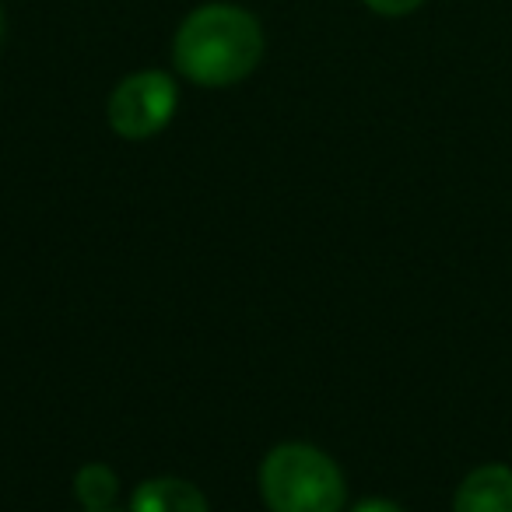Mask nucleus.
<instances>
[{"label":"nucleus","mask_w":512,"mask_h":512,"mask_svg":"<svg viewBox=\"0 0 512 512\" xmlns=\"http://www.w3.org/2000/svg\"><path fill=\"white\" fill-rule=\"evenodd\" d=\"M130 512H207V498L197 484L179 477H155L134 491Z\"/></svg>","instance_id":"39448f33"},{"label":"nucleus","mask_w":512,"mask_h":512,"mask_svg":"<svg viewBox=\"0 0 512 512\" xmlns=\"http://www.w3.org/2000/svg\"><path fill=\"white\" fill-rule=\"evenodd\" d=\"M376 15H386V18H400V15H411V11H418L425 0H365Z\"/></svg>","instance_id":"0eeeda50"},{"label":"nucleus","mask_w":512,"mask_h":512,"mask_svg":"<svg viewBox=\"0 0 512 512\" xmlns=\"http://www.w3.org/2000/svg\"><path fill=\"white\" fill-rule=\"evenodd\" d=\"M95 512H113V509H95Z\"/></svg>","instance_id":"9d476101"},{"label":"nucleus","mask_w":512,"mask_h":512,"mask_svg":"<svg viewBox=\"0 0 512 512\" xmlns=\"http://www.w3.org/2000/svg\"><path fill=\"white\" fill-rule=\"evenodd\" d=\"M355 512H404V509L393 505V502H386V498H369V502H362Z\"/></svg>","instance_id":"6e6552de"},{"label":"nucleus","mask_w":512,"mask_h":512,"mask_svg":"<svg viewBox=\"0 0 512 512\" xmlns=\"http://www.w3.org/2000/svg\"><path fill=\"white\" fill-rule=\"evenodd\" d=\"M176 113V85L162 71L130 74L109 95V127L127 141L158 134Z\"/></svg>","instance_id":"7ed1b4c3"},{"label":"nucleus","mask_w":512,"mask_h":512,"mask_svg":"<svg viewBox=\"0 0 512 512\" xmlns=\"http://www.w3.org/2000/svg\"><path fill=\"white\" fill-rule=\"evenodd\" d=\"M172 57L183 78L204 88H225L256 71L264 57V32L249 11L207 4L179 25Z\"/></svg>","instance_id":"f257e3e1"},{"label":"nucleus","mask_w":512,"mask_h":512,"mask_svg":"<svg viewBox=\"0 0 512 512\" xmlns=\"http://www.w3.org/2000/svg\"><path fill=\"white\" fill-rule=\"evenodd\" d=\"M260 491L271 512H341L344 477L327 453L288 442L267 453Z\"/></svg>","instance_id":"f03ea898"},{"label":"nucleus","mask_w":512,"mask_h":512,"mask_svg":"<svg viewBox=\"0 0 512 512\" xmlns=\"http://www.w3.org/2000/svg\"><path fill=\"white\" fill-rule=\"evenodd\" d=\"M0 32H4V15H0Z\"/></svg>","instance_id":"1a4fd4ad"},{"label":"nucleus","mask_w":512,"mask_h":512,"mask_svg":"<svg viewBox=\"0 0 512 512\" xmlns=\"http://www.w3.org/2000/svg\"><path fill=\"white\" fill-rule=\"evenodd\" d=\"M453 512H512V470L488 463L467 474L456 488Z\"/></svg>","instance_id":"20e7f679"},{"label":"nucleus","mask_w":512,"mask_h":512,"mask_svg":"<svg viewBox=\"0 0 512 512\" xmlns=\"http://www.w3.org/2000/svg\"><path fill=\"white\" fill-rule=\"evenodd\" d=\"M116 474L109 467H102V463H88V467L78 470V477H74V491H78L81 505H85L88 512L95 509H109L116 498Z\"/></svg>","instance_id":"423d86ee"}]
</instances>
